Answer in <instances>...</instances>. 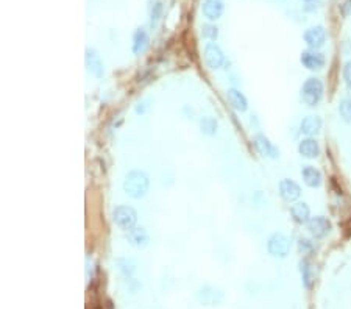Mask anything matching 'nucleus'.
<instances>
[{
  "mask_svg": "<svg viewBox=\"0 0 351 309\" xmlns=\"http://www.w3.org/2000/svg\"><path fill=\"white\" fill-rule=\"evenodd\" d=\"M298 250H300L303 254H311L314 252V244L311 242L309 239L300 237V239H298Z\"/></svg>",
  "mask_w": 351,
  "mask_h": 309,
  "instance_id": "27",
  "label": "nucleus"
},
{
  "mask_svg": "<svg viewBox=\"0 0 351 309\" xmlns=\"http://www.w3.org/2000/svg\"><path fill=\"white\" fill-rule=\"evenodd\" d=\"M278 191H280L281 199L287 203L297 201L301 195V187L298 186V183H295L294 180H289V178L281 180L278 184Z\"/></svg>",
  "mask_w": 351,
  "mask_h": 309,
  "instance_id": "11",
  "label": "nucleus"
},
{
  "mask_svg": "<svg viewBox=\"0 0 351 309\" xmlns=\"http://www.w3.org/2000/svg\"><path fill=\"white\" fill-rule=\"evenodd\" d=\"M304 2H309V0H304Z\"/></svg>",
  "mask_w": 351,
  "mask_h": 309,
  "instance_id": "32",
  "label": "nucleus"
},
{
  "mask_svg": "<svg viewBox=\"0 0 351 309\" xmlns=\"http://www.w3.org/2000/svg\"><path fill=\"white\" fill-rule=\"evenodd\" d=\"M348 91H350V94H351V85H348Z\"/></svg>",
  "mask_w": 351,
  "mask_h": 309,
  "instance_id": "31",
  "label": "nucleus"
},
{
  "mask_svg": "<svg viewBox=\"0 0 351 309\" xmlns=\"http://www.w3.org/2000/svg\"><path fill=\"white\" fill-rule=\"evenodd\" d=\"M223 11H225V5L222 0H203V3H201V13L208 20L220 19Z\"/></svg>",
  "mask_w": 351,
  "mask_h": 309,
  "instance_id": "14",
  "label": "nucleus"
},
{
  "mask_svg": "<svg viewBox=\"0 0 351 309\" xmlns=\"http://www.w3.org/2000/svg\"><path fill=\"white\" fill-rule=\"evenodd\" d=\"M301 178L306 186L309 187H320L322 184V173L318 169H316L314 165H304L301 169Z\"/></svg>",
  "mask_w": 351,
  "mask_h": 309,
  "instance_id": "20",
  "label": "nucleus"
},
{
  "mask_svg": "<svg viewBox=\"0 0 351 309\" xmlns=\"http://www.w3.org/2000/svg\"><path fill=\"white\" fill-rule=\"evenodd\" d=\"M308 225V230L311 235L316 237V239H322V237H326L328 236V233L331 231L333 228V225L331 222L328 220L326 217L323 216H316V217H311L309 218V222L306 223Z\"/></svg>",
  "mask_w": 351,
  "mask_h": 309,
  "instance_id": "10",
  "label": "nucleus"
},
{
  "mask_svg": "<svg viewBox=\"0 0 351 309\" xmlns=\"http://www.w3.org/2000/svg\"><path fill=\"white\" fill-rule=\"evenodd\" d=\"M300 272H301V278H303V284L306 289H311L314 281H316V275H314L312 266L308 261H301L300 262Z\"/></svg>",
  "mask_w": 351,
  "mask_h": 309,
  "instance_id": "22",
  "label": "nucleus"
},
{
  "mask_svg": "<svg viewBox=\"0 0 351 309\" xmlns=\"http://www.w3.org/2000/svg\"><path fill=\"white\" fill-rule=\"evenodd\" d=\"M227 100L228 103L233 107L236 111L239 112H245L248 109V100L247 97L244 95V92H241L236 88H229L227 89Z\"/></svg>",
  "mask_w": 351,
  "mask_h": 309,
  "instance_id": "15",
  "label": "nucleus"
},
{
  "mask_svg": "<svg viewBox=\"0 0 351 309\" xmlns=\"http://www.w3.org/2000/svg\"><path fill=\"white\" fill-rule=\"evenodd\" d=\"M161 16H162V3L159 2V0H153L152 5H150V22H152V25L158 24Z\"/></svg>",
  "mask_w": 351,
  "mask_h": 309,
  "instance_id": "25",
  "label": "nucleus"
},
{
  "mask_svg": "<svg viewBox=\"0 0 351 309\" xmlns=\"http://www.w3.org/2000/svg\"><path fill=\"white\" fill-rule=\"evenodd\" d=\"M323 92L325 89H323L322 80L317 77H309L303 83L300 95H301V100L308 105V107H317L323 99Z\"/></svg>",
  "mask_w": 351,
  "mask_h": 309,
  "instance_id": "2",
  "label": "nucleus"
},
{
  "mask_svg": "<svg viewBox=\"0 0 351 309\" xmlns=\"http://www.w3.org/2000/svg\"><path fill=\"white\" fill-rule=\"evenodd\" d=\"M197 300L200 305L203 306H217L220 305L223 298H225V293H223L222 289L215 288V286H203V288H200L197 291Z\"/></svg>",
  "mask_w": 351,
  "mask_h": 309,
  "instance_id": "5",
  "label": "nucleus"
},
{
  "mask_svg": "<svg viewBox=\"0 0 351 309\" xmlns=\"http://www.w3.org/2000/svg\"><path fill=\"white\" fill-rule=\"evenodd\" d=\"M148 109H150V100H148V99L139 102L136 107H134V111H136V114H140V116L145 114Z\"/></svg>",
  "mask_w": 351,
  "mask_h": 309,
  "instance_id": "28",
  "label": "nucleus"
},
{
  "mask_svg": "<svg viewBox=\"0 0 351 309\" xmlns=\"http://www.w3.org/2000/svg\"><path fill=\"white\" fill-rule=\"evenodd\" d=\"M126 240L134 248H145L150 244V235L142 227H134L133 230L126 231Z\"/></svg>",
  "mask_w": 351,
  "mask_h": 309,
  "instance_id": "13",
  "label": "nucleus"
},
{
  "mask_svg": "<svg viewBox=\"0 0 351 309\" xmlns=\"http://www.w3.org/2000/svg\"><path fill=\"white\" fill-rule=\"evenodd\" d=\"M298 153H300L303 158H308V160H314L320 155V145L318 142L314 138H304L300 141L298 144Z\"/></svg>",
  "mask_w": 351,
  "mask_h": 309,
  "instance_id": "18",
  "label": "nucleus"
},
{
  "mask_svg": "<svg viewBox=\"0 0 351 309\" xmlns=\"http://www.w3.org/2000/svg\"><path fill=\"white\" fill-rule=\"evenodd\" d=\"M343 80H345L347 86L351 85V61H347L345 66H343Z\"/></svg>",
  "mask_w": 351,
  "mask_h": 309,
  "instance_id": "29",
  "label": "nucleus"
},
{
  "mask_svg": "<svg viewBox=\"0 0 351 309\" xmlns=\"http://www.w3.org/2000/svg\"><path fill=\"white\" fill-rule=\"evenodd\" d=\"M201 36L209 41H215L219 37V28L212 24H205L201 27Z\"/></svg>",
  "mask_w": 351,
  "mask_h": 309,
  "instance_id": "26",
  "label": "nucleus"
},
{
  "mask_svg": "<svg viewBox=\"0 0 351 309\" xmlns=\"http://www.w3.org/2000/svg\"><path fill=\"white\" fill-rule=\"evenodd\" d=\"M301 64L309 71H320L325 67V56L323 54H320L316 49H308L304 50L300 56Z\"/></svg>",
  "mask_w": 351,
  "mask_h": 309,
  "instance_id": "12",
  "label": "nucleus"
},
{
  "mask_svg": "<svg viewBox=\"0 0 351 309\" xmlns=\"http://www.w3.org/2000/svg\"><path fill=\"white\" fill-rule=\"evenodd\" d=\"M342 13H343V16H348L351 13V0H347V2L342 5Z\"/></svg>",
  "mask_w": 351,
  "mask_h": 309,
  "instance_id": "30",
  "label": "nucleus"
},
{
  "mask_svg": "<svg viewBox=\"0 0 351 309\" xmlns=\"http://www.w3.org/2000/svg\"><path fill=\"white\" fill-rule=\"evenodd\" d=\"M113 220L122 231H130L136 227L138 213L133 206H128V205L116 206L113 211Z\"/></svg>",
  "mask_w": 351,
  "mask_h": 309,
  "instance_id": "3",
  "label": "nucleus"
},
{
  "mask_svg": "<svg viewBox=\"0 0 351 309\" xmlns=\"http://www.w3.org/2000/svg\"><path fill=\"white\" fill-rule=\"evenodd\" d=\"M85 63H86V69L88 72L95 78H103L105 75V64L102 61V58L99 55V52L95 49H86V55H85Z\"/></svg>",
  "mask_w": 351,
  "mask_h": 309,
  "instance_id": "8",
  "label": "nucleus"
},
{
  "mask_svg": "<svg viewBox=\"0 0 351 309\" xmlns=\"http://www.w3.org/2000/svg\"><path fill=\"white\" fill-rule=\"evenodd\" d=\"M253 144H255L256 150L259 152V155H263L264 158H270V160H276L280 156V150L273 142L268 139L265 134L263 133H256L253 136Z\"/></svg>",
  "mask_w": 351,
  "mask_h": 309,
  "instance_id": "7",
  "label": "nucleus"
},
{
  "mask_svg": "<svg viewBox=\"0 0 351 309\" xmlns=\"http://www.w3.org/2000/svg\"><path fill=\"white\" fill-rule=\"evenodd\" d=\"M303 39L309 46V49L318 50L320 47H323L325 42H326V32H325V28L322 25L309 27L303 33Z\"/></svg>",
  "mask_w": 351,
  "mask_h": 309,
  "instance_id": "9",
  "label": "nucleus"
},
{
  "mask_svg": "<svg viewBox=\"0 0 351 309\" xmlns=\"http://www.w3.org/2000/svg\"><path fill=\"white\" fill-rule=\"evenodd\" d=\"M217 130H219V124L217 120L211 116H205L200 119V131L201 134H205L208 138H212L217 134Z\"/></svg>",
  "mask_w": 351,
  "mask_h": 309,
  "instance_id": "21",
  "label": "nucleus"
},
{
  "mask_svg": "<svg viewBox=\"0 0 351 309\" xmlns=\"http://www.w3.org/2000/svg\"><path fill=\"white\" fill-rule=\"evenodd\" d=\"M203 56H205V63L209 69H220V67L225 64V54L223 50L217 46L215 42H208L203 50Z\"/></svg>",
  "mask_w": 351,
  "mask_h": 309,
  "instance_id": "6",
  "label": "nucleus"
},
{
  "mask_svg": "<svg viewBox=\"0 0 351 309\" xmlns=\"http://www.w3.org/2000/svg\"><path fill=\"white\" fill-rule=\"evenodd\" d=\"M123 192L128 195L130 199L139 200L144 199L148 194V189H150V178L144 172V170H130L125 175L123 180Z\"/></svg>",
  "mask_w": 351,
  "mask_h": 309,
  "instance_id": "1",
  "label": "nucleus"
},
{
  "mask_svg": "<svg viewBox=\"0 0 351 309\" xmlns=\"http://www.w3.org/2000/svg\"><path fill=\"white\" fill-rule=\"evenodd\" d=\"M290 217L292 220L298 225H306L311 218V209L308 203L304 201H297L290 206Z\"/></svg>",
  "mask_w": 351,
  "mask_h": 309,
  "instance_id": "16",
  "label": "nucleus"
},
{
  "mask_svg": "<svg viewBox=\"0 0 351 309\" xmlns=\"http://www.w3.org/2000/svg\"><path fill=\"white\" fill-rule=\"evenodd\" d=\"M267 252L273 258L282 259L290 253V240L282 233H273L267 240Z\"/></svg>",
  "mask_w": 351,
  "mask_h": 309,
  "instance_id": "4",
  "label": "nucleus"
},
{
  "mask_svg": "<svg viewBox=\"0 0 351 309\" xmlns=\"http://www.w3.org/2000/svg\"><path fill=\"white\" fill-rule=\"evenodd\" d=\"M339 114L343 122L351 124V99H342L339 103Z\"/></svg>",
  "mask_w": 351,
  "mask_h": 309,
  "instance_id": "24",
  "label": "nucleus"
},
{
  "mask_svg": "<svg viewBox=\"0 0 351 309\" xmlns=\"http://www.w3.org/2000/svg\"><path fill=\"white\" fill-rule=\"evenodd\" d=\"M119 270H121V273L126 278H130L134 272H136V264H134L133 259H128V258H121L116 261Z\"/></svg>",
  "mask_w": 351,
  "mask_h": 309,
  "instance_id": "23",
  "label": "nucleus"
},
{
  "mask_svg": "<svg viewBox=\"0 0 351 309\" xmlns=\"http://www.w3.org/2000/svg\"><path fill=\"white\" fill-rule=\"evenodd\" d=\"M148 42H150V37H148V33L145 32V28H138L136 32L133 33V42H131L133 54L134 55L144 54L145 49L148 47Z\"/></svg>",
  "mask_w": 351,
  "mask_h": 309,
  "instance_id": "19",
  "label": "nucleus"
},
{
  "mask_svg": "<svg viewBox=\"0 0 351 309\" xmlns=\"http://www.w3.org/2000/svg\"><path fill=\"white\" fill-rule=\"evenodd\" d=\"M322 130V119L318 116H306L300 124V131L308 138L316 136Z\"/></svg>",
  "mask_w": 351,
  "mask_h": 309,
  "instance_id": "17",
  "label": "nucleus"
}]
</instances>
